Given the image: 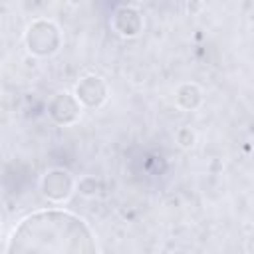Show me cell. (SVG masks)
Wrapping results in <instances>:
<instances>
[{"label": "cell", "mask_w": 254, "mask_h": 254, "mask_svg": "<svg viewBox=\"0 0 254 254\" xmlns=\"http://www.w3.org/2000/svg\"><path fill=\"white\" fill-rule=\"evenodd\" d=\"M50 115L58 123H71L79 115V101L69 93H58L50 103Z\"/></svg>", "instance_id": "5b68a950"}, {"label": "cell", "mask_w": 254, "mask_h": 254, "mask_svg": "<svg viewBox=\"0 0 254 254\" xmlns=\"http://www.w3.org/2000/svg\"><path fill=\"white\" fill-rule=\"evenodd\" d=\"M71 187H73V183H71L69 173H65L62 169H52L42 179V190H44V194L48 198H54V200H62V198L69 196Z\"/></svg>", "instance_id": "277c9868"}, {"label": "cell", "mask_w": 254, "mask_h": 254, "mask_svg": "<svg viewBox=\"0 0 254 254\" xmlns=\"http://www.w3.org/2000/svg\"><path fill=\"white\" fill-rule=\"evenodd\" d=\"M28 50L36 56H50L60 46V32L48 20H36L26 34Z\"/></svg>", "instance_id": "7a4b0ae2"}, {"label": "cell", "mask_w": 254, "mask_h": 254, "mask_svg": "<svg viewBox=\"0 0 254 254\" xmlns=\"http://www.w3.org/2000/svg\"><path fill=\"white\" fill-rule=\"evenodd\" d=\"M75 99L85 103L87 107H99L107 99V87L101 77L85 75L75 85Z\"/></svg>", "instance_id": "3957f363"}, {"label": "cell", "mask_w": 254, "mask_h": 254, "mask_svg": "<svg viewBox=\"0 0 254 254\" xmlns=\"http://www.w3.org/2000/svg\"><path fill=\"white\" fill-rule=\"evenodd\" d=\"M177 99H179V103H181L183 107L192 109V107H196L198 101H200V91H198L194 85H183V87L179 89V93H177Z\"/></svg>", "instance_id": "8992f818"}, {"label": "cell", "mask_w": 254, "mask_h": 254, "mask_svg": "<svg viewBox=\"0 0 254 254\" xmlns=\"http://www.w3.org/2000/svg\"><path fill=\"white\" fill-rule=\"evenodd\" d=\"M6 254H97L89 226L65 210H38L14 228Z\"/></svg>", "instance_id": "6da1fadb"}]
</instances>
